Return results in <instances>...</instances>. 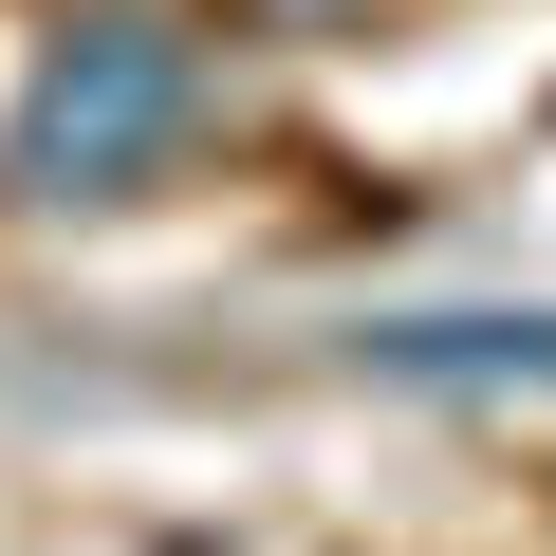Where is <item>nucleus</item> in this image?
<instances>
[{
  "mask_svg": "<svg viewBox=\"0 0 556 556\" xmlns=\"http://www.w3.org/2000/svg\"><path fill=\"white\" fill-rule=\"evenodd\" d=\"M167 112H186V75H167V56H93V75H56V112H38V167H93V149L167 130Z\"/></svg>",
  "mask_w": 556,
  "mask_h": 556,
  "instance_id": "nucleus-1",
  "label": "nucleus"
}]
</instances>
